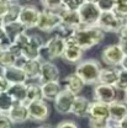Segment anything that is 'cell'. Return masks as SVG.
<instances>
[{"label":"cell","mask_w":127,"mask_h":128,"mask_svg":"<svg viewBox=\"0 0 127 128\" xmlns=\"http://www.w3.org/2000/svg\"><path fill=\"white\" fill-rule=\"evenodd\" d=\"M83 50L97 46L105 37V32L97 26H80L67 34Z\"/></svg>","instance_id":"1"},{"label":"cell","mask_w":127,"mask_h":128,"mask_svg":"<svg viewBox=\"0 0 127 128\" xmlns=\"http://www.w3.org/2000/svg\"><path fill=\"white\" fill-rule=\"evenodd\" d=\"M101 70V65L95 59H85L78 62L75 66V75L84 84H96Z\"/></svg>","instance_id":"2"},{"label":"cell","mask_w":127,"mask_h":128,"mask_svg":"<svg viewBox=\"0 0 127 128\" xmlns=\"http://www.w3.org/2000/svg\"><path fill=\"white\" fill-rule=\"evenodd\" d=\"M125 25V20L120 18L113 11H104L96 22V26L104 32H117Z\"/></svg>","instance_id":"3"},{"label":"cell","mask_w":127,"mask_h":128,"mask_svg":"<svg viewBox=\"0 0 127 128\" xmlns=\"http://www.w3.org/2000/svg\"><path fill=\"white\" fill-rule=\"evenodd\" d=\"M59 25H61V17L58 11H52L47 9H45L43 11H40L38 21L36 25L38 30L43 32H51L56 30L57 27H59Z\"/></svg>","instance_id":"4"},{"label":"cell","mask_w":127,"mask_h":128,"mask_svg":"<svg viewBox=\"0 0 127 128\" xmlns=\"http://www.w3.org/2000/svg\"><path fill=\"white\" fill-rule=\"evenodd\" d=\"M80 17V22L83 26H96V22L100 17L101 11L96 6L95 2L85 1L78 10Z\"/></svg>","instance_id":"5"},{"label":"cell","mask_w":127,"mask_h":128,"mask_svg":"<svg viewBox=\"0 0 127 128\" xmlns=\"http://www.w3.org/2000/svg\"><path fill=\"white\" fill-rule=\"evenodd\" d=\"M45 41L41 36L38 34H31L29 43L26 47L21 50V57H24L25 60L29 59H40L41 57V50L43 49Z\"/></svg>","instance_id":"6"},{"label":"cell","mask_w":127,"mask_h":128,"mask_svg":"<svg viewBox=\"0 0 127 128\" xmlns=\"http://www.w3.org/2000/svg\"><path fill=\"white\" fill-rule=\"evenodd\" d=\"M59 17H61V25L59 27L67 32H72L73 30L78 28L81 26V22H80V17L78 11H74V10H68V9H61L58 11Z\"/></svg>","instance_id":"7"},{"label":"cell","mask_w":127,"mask_h":128,"mask_svg":"<svg viewBox=\"0 0 127 128\" xmlns=\"http://www.w3.org/2000/svg\"><path fill=\"white\" fill-rule=\"evenodd\" d=\"M26 106L29 111V120L40 122V121H46L49 116V106L46 101H43V98L26 104Z\"/></svg>","instance_id":"8"},{"label":"cell","mask_w":127,"mask_h":128,"mask_svg":"<svg viewBox=\"0 0 127 128\" xmlns=\"http://www.w3.org/2000/svg\"><path fill=\"white\" fill-rule=\"evenodd\" d=\"M40 16V10L33 5H21L20 15H19V22H21L26 30L33 28L37 25Z\"/></svg>","instance_id":"9"},{"label":"cell","mask_w":127,"mask_h":128,"mask_svg":"<svg viewBox=\"0 0 127 128\" xmlns=\"http://www.w3.org/2000/svg\"><path fill=\"white\" fill-rule=\"evenodd\" d=\"M74 94H72L70 91L62 89L61 92L57 95V97L53 100L54 101V108L56 111L65 114V113H70V108H72V105H73V101L75 98Z\"/></svg>","instance_id":"10"},{"label":"cell","mask_w":127,"mask_h":128,"mask_svg":"<svg viewBox=\"0 0 127 128\" xmlns=\"http://www.w3.org/2000/svg\"><path fill=\"white\" fill-rule=\"evenodd\" d=\"M43 48L46 49L49 59L61 58L65 48V40L62 36H54L45 43Z\"/></svg>","instance_id":"11"},{"label":"cell","mask_w":127,"mask_h":128,"mask_svg":"<svg viewBox=\"0 0 127 128\" xmlns=\"http://www.w3.org/2000/svg\"><path fill=\"white\" fill-rule=\"evenodd\" d=\"M117 90L112 85H105V84H96L94 89V100L100 101L104 104H110L116 100Z\"/></svg>","instance_id":"12"},{"label":"cell","mask_w":127,"mask_h":128,"mask_svg":"<svg viewBox=\"0 0 127 128\" xmlns=\"http://www.w3.org/2000/svg\"><path fill=\"white\" fill-rule=\"evenodd\" d=\"M65 40V48H64V52L62 54V58L64 60L69 62V63H78L83 59V54H84V50L77 46L69 37H64Z\"/></svg>","instance_id":"13"},{"label":"cell","mask_w":127,"mask_h":128,"mask_svg":"<svg viewBox=\"0 0 127 128\" xmlns=\"http://www.w3.org/2000/svg\"><path fill=\"white\" fill-rule=\"evenodd\" d=\"M101 58L106 64H109L111 66H117L121 64L122 59H123V53L118 44H110L104 48Z\"/></svg>","instance_id":"14"},{"label":"cell","mask_w":127,"mask_h":128,"mask_svg":"<svg viewBox=\"0 0 127 128\" xmlns=\"http://www.w3.org/2000/svg\"><path fill=\"white\" fill-rule=\"evenodd\" d=\"M38 79L41 81V84L51 82V81H58L59 70H58L57 65L53 64L52 62H42L40 74H38Z\"/></svg>","instance_id":"15"},{"label":"cell","mask_w":127,"mask_h":128,"mask_svg":"<svg viewBox=\"0 0 127 128\" xmlns=\"http://www.w3.org/2000/svg\"><path fill=\"white\" fill-rule=\"evenodd\" d=\"M6 113L13 123H24L29 120L27 106L24 102H14Z\"/></svg>","instance_id":"16"},{"label":"cell","mask_w":127,"mask_h":128,"mask_svg":"<svg viewBox=\"0 0 127 128\" xmlns=\"http://www.w3.org/2000/svg\"><path fill=\"white\" fill-rule=\"evenodd\" d=\"M9 84H21V82H26L27 76L25 74V72L22 70V68L20 65H13L9 68H4L3 69V74H1Z\"/></svg>","instance_id":"17"},{"label":"cell","mask_w":127,"mask_h":128,"mask_svg":"<svg viewBox=\"0 0 127 128\" xmlns=\"http://www.w3.org/2000/svg\"><path fill=\"white\" fill-rule=\"evenodd\" d=\"M86 117L91 120H109V104H104L100 101H93L89 105Z\"/></svg>","instance_id":"18"},{"label":"cell","mask_w":127,"mask_h":128,"mask_svg":"<svg viewBox=\"0 0 127 128\" xmlns=\"http://www.w3.org/2000/svg\"><path fill=\"white\" fill-rule=\"evenodd\" d=\"M127 114V105L123 101L115 100L109 104V118L113 123H118Z\"/></svg>","instance_id":"19"},{"label":"cell","mask_w":127,"mask_h":128,"mask_svg":"<svg viewBox=\"0 0 127 128\" xmlns=\"http://www.w3.org/2000/svg\"><path fill=\"white\" fill-rule=\"evenodd\" d=\"M89 105H90V101L86 97L77 95L75 98H74V101H73V105H72V108H70V113H73L77 117H86Z\"/></svg>","instance_id":"20"},{"label":"cell","mask_w":127,"mask_h":128,"mask_svg":"<svg viewBox=\"0 0 127 128\" xmlns=\"http://www.w3.org/2000/svg\"><path fill=\"white\" fill-rule=\"evenodd\" d=\"M62 86L58 81H51V82H45L41 84V92H42V98L47 101H53L57 95L61 92Z\"/></svg>","instance_id":"21"},{"label":"cell","mask_w":127,"mask_h":128,"mask_svg":"<svg viewBox=\"0 0 127 128\" xmlns=\"http://www.w3.org/2000/svg\"><path fill=\"white\" fill-rule=\"evenodd\" d=\"M84 82L75 75V74H70L68 76H65L63 80V89L70 91L74 95H79L80 91L84 88Z\"/></svg>","instance_id":"22"},{"label":"cell","mask_w":127,"mask_h":128,"mask_svg":"<svg viewBox=\"0 0 127 128\" xmlns=\"http://www.w3.org/2000/svg\"><path fill=\"white\" fill-rule=\"evenodd\" d=\"M26 82L21 84H10L6 92L14 100V102H25L26 98Z\"/></svg>","instance_id":"23"},{"label":"cell","mask_w":127,"mask_h":128,"mask_svg":"<svg viewBox=\"0 0 127 128\" xmlns=\"http://www.w3.org/2000/svg\"><path fill=\"white\" fill-rule=\"evenodd\" d=\"M41 63L42 62L40 59H29V60H25L22 65H20V66L25 72L27 79H35V78H38Z\"/></svg>","instance_id":"24"},{"label":"cell","mask_w":127,"mask_h":128,"mask_svg":"<svg viewBox=\"0 0 127 128\" xmlns=\"http://www.w3.org/2000/svg\"><path fill=\"white\" fill-rule=\"evenodd\" d=\"M117 74H118V69L116 68H101L96 84H105V85L113 86L117 79Z\"/></svg>","instance_id":"25"},{"label":"cell","mask_w":127,"mask_h":128,"mask_svg":"<svg viewBox=\"0 0 127 128\" xmlns=\"http://www.w3.org/2000/svg\"><path fill=\"white\" fill-rule=\"evenodd\" d=\"M4 30H5V33H6L8 38L13 42V40L15 38L16 36H19L20 33L26 32V27H25L21 22L15 21V22L5 24V25H4Z\"/></svg>","instance_id":"26"},{"label":"cell","mask_w":127,"mask_h":128,"mask_svg":"<svg viewBox=\"0 0 127 128\" xmlns=\"http://www.w3.org/2000/svg\"><path fill=\"white\" fill-rule=\"evenodd\" d=\"M42 100V92H41V85L38 84H29L26 86V98L24 104H30L32 101Z\"/></svg>","instance_id":"27"},{"label":"cell","mask_w":127,"mask_h":128,"mask_svg":"<svg viewBox=\"0 0 127 128\" xmlns=\"http://www.w3.org/2000/svg\"><path fill=\"white\" fill-rule=\"evenodd\" d=\"M20 10H21V5L19 2L16 4H10V8L9 10L6 11V14L1 17L4 25L5 24H10V22H15V21H19V15H20Z\"/></svg>","instance_id":"28"},{"label":"cell","mask_w":127,"mask_h":128,"mask_svg":"<svg viewBox=\"0 0 127 128\" xmlns=\"http://www.w3.org/2000/svg\"><path fill=\"white\" fill-rule=\"evenodd\" d=\"M19 58H16L15 56L8 50L6 48L3 49V52L0 53V68L4 69V68H9V66H13L15 65Z\"/></svg>","instance_id":"29"},{"label":"cell","mask_w":127,"mask_h":128,"mask_svg":"<svg viewBox=\"0 0 127 128\" xmlns=\"http://www.w3.org/2000/svg\"><path fill=\"white\" fill-rule=\"evenodd\" d=\"M113 88L118 91H125L127 89V70L125 69H118L117 79L113 84Z\"/></svg>","instance_id":"30"},{"label":"cell","mask_w":127,"mask_h":128,"mask_svg":"<svg viewBox=\"0 0 127 128\" xmlns=\"http://www.w3.org/2000/svg\"><path fill=\"white\" fill-rule=\"evenodd\" d=\"M14 100L9 96V94L5 92H0V111L1 112H8L10 110V107L13 106Z\"/></svg>","instance_id":"31"},{"label":"cell","mask_w":127,"mask_h":128,"mask_svg":"<svg viewBox=\"0 0 127 128\" xmlns=\"http://www.w3.org/2000/svg\"><path fill=\"white\" fill-rule=\"evenodd\" d=\"M112 11L122 20H127V2H116Z\"/></svg>","instance_id":"32"},{"label":"cell","mask_w":127,"mask_h":128,"mask_svg":"<svg viewBox=\"0 0 127 128\" xmlns=\"http://www.w3.org/2000/svg\"><path fill=\"white\" fill-rule=\"evenodd\" d=\"M41 2L45 6V9H47V10L59 11L61 9H63V5H62L61 0H41Z\"/></svg>","instance_id":"33"},{"label":"cell","mask_w":127,"mask_h":128,"mask_svg":"<svg viewBox=\"0 0 127 128\" xmlns=\"http://www.w3.org/2000/svg\"><path fill=\"white\" fill-rule=\"evenodd\" d=\"M29 40H30V34H27L26 32L24 33H20L19 36H16L15 38L13 40V43H15L19 48H21V50L26 47V44L29 43Z\"/></svg>","instance_id":"34"},{"label":"cell","mask_w":127,"mask_h":128,"mask_svg":"<svg viewBox=\"0 0 127 128\" xmlns=\"http://www.w3.org/2000/svg\"><path fill=\"white\" fill-rule=\"evenodd\" d=\"M95 4L101 12H104V11H112V9L115 6V0H97Z\"/></svg>","instance_id":"35"},{"label":"cell","mask_w":127,"mask_h":128,"mask_svg":"<svg viewBox=\"0 0 127 128\" xmlns=\"http://www.w3.org/2000/svg\"><path fill=\"white\" fill-rule=\"evenodd\" d=\"M10 43H11V41L8 38V36L5 33V30H4V22L0 18V46L5 49Z\"/></svg>","instance_id":"36"},{"label":"cell","mask_w":127,"mask_h":128,"mask_svg":"<svg viewBox=\"0 0 127 128\" xmlns=\"http://www.w3.org/2000/svg\"><path fill=\"white\" fill-rule=\"evenodd\" d=\"M85 2V0H68L65 2L63 8L64 9H68V10H74V11H78L79 8Z\"/></svg>","instance_id":"37"},{"label":"cell","mask_w":127,"mask_h":128,"mask_svg":"<svg viewBox=\"0 0 127 128\" xmlns=\"http://www.w3.org/2000/svg\"><path fill=\"white\" fill-rule=\"evenodd\" d=\"M110 123L109 120H91L89 118V127L90 128H105Z\"/></svg>","instance_id":"38"},{"label":"cell","mask_w":127,"mask_h":128,"mask_svg":"<svg viewBox=\"0 0 127 128\" xmlns=\"http://www.w3.org/2000/svg\"><path fill=\"white\" fill-rule=\"evenodd\" d=\"M11 126L13 122L10 121L8 113L0 111V128H11Z\"/></svg>","instance_id":"39"},{"label":"cell","mask_w":127,"mask_h":128,"mask_svg":"<svg viewBox=\"0 0 127 128\" xmlns=\"http://www.w3.org/2000/svg\"><path fill=\"white\" fill-rule=\"evenodd\" d=\"M54 128H79V126H78V123H75V122H73V121L67 120V121H62V122H59V123H58Z\"/></svg>","instance_id":"40"},{"label":"cell","mask_w":127,"mask_h":128,"mask_svg":"<svg viewBox=\"0 0 127 128\" xmlns=\"http://www.w3.org/2000/svg\"><path fill=\"white\" fill-rule=\"evenodd\" d=\"M10 4L11 2H9L8 0H0V18L6 14V11L10 8Z\"/></svg>","instance_id":"41"},{"label":"cell","mask_w":127,"mask_h":128,"mask_svg":"<svg viewBox=\"0 0 127 128\" xmlns=\"http://www.w3.org/2000/svg\"><path fill=\"white\" fill-rule=\"evenodd\" d=\"M9 85H10V84L6 81V79L0 74V92H5V91L8 90Z\"/></svg>","instance_id":"42"},{"label":"cell","mask_w":127,"mask_h":128,"mask_svg":"<svg viewBox=\"0 0 127 128\" xmlns=\"http://www.w3.org/2000/svg\"><path fill=\"white\" fill-rule=\"evenodd\" d=\"M117 34H118V40H127V25L126 24L117 31Z\"/></svg>","instance_id":"43"},{"label":"cell","mask_w":127,"mask_h":128,"mask_svg":"<svg viewBox=\"0 0 127 128\" xmlns=\"http://www.w3.org/2000/svg\"><path fill=\"white\" fill-rule=\"evenodd\" d=\"M118 46H120V48H121L123 56H127V40H120Z\"/></svg>","instance_id":"44"},{"label":"cell","mask_w":127,"mask_h":128,"mask_svg":"<svg viewBox=\"0 0 127 128\" xmlns=\"http://www.w3.org/2000/svg\"><path fill=\"white\" fill-rule=\"evenodd\" d=\"M117 124H118V127L120 128H127V114L121 120V121H120V122H118V123H117Z\"/></svg>","instance_id":"45"},{"label":"cell","mask_w":127,"mask_h":128,"mask_svg":"<svg viewBox=\"0 0 127 128\" xmlns=\"http://www.w3.org/2000/svg\"><path fill=\"white\" fill-rule=\"evenodd\" d=\"M121 68L122 69H125V70H127V56H123V59H122V62H121Z\"/></svg>","instance_id":"46"},{"label":"cell","mask_w":127,"mask_h":128,"mask_svg":"<svg viewBox=\"0 0 127 128\" xmlns=\"http://www.w3.org/2000/svg\"><path fill=\"white\" fill-rule=\"evenodd\" d=\"M37 128H54V126H52V124H48V123H46V124H41V126H38Z\"/></svg>","instance_id":"47"},{"label":"cell","mask_w":127,"mask_h":128,"mask_svg":"<svg viewBox=\"0 0 127 128\" xmlns=\"http://www.w3.org/2000/svg\"><path fill=\"white\" fill-rule=\"evenodd\" d=\"M105 128H120V127H118V124H117V123H116V124H110V123H109Z\"/></svg>","instance_id":"48"},{"label":"cell","mask_w":127,"mask_h":128,"mask_svg":"<svg viewBox=\"0 0 127 128\" xmlns=\"http://www.w3.org/2000/svg\"><path fill=\"white\" fill-rule=\"evenodd\" d=\"M123 92H125V101H123V102H125V104L127 105V89L125 90V91H123Z\"/></svg>","instance_id":"49"},{"label":"cell","mask_w":127,"mask_h":128,"mask_svg":"<svg viewBox=\"0 0 127 128\" xmlns=\"http://www.w3.org/2000/svg\"><path fill=\"white\" fill-rule=\"evenodd\" d=\"M9 2H13V4H16V2H19L20 0H8Z\"/></svg>","instance_id":"50"},{"label":"cell","mask_w":127,"mask_h":128,"mask_svg":"<svg viewBox=\"0 0 127 128\" xmlns=\"http://www.w3.org/2000/svg\"><path fill=\"white\" fill-rule=\"evenodd\" d=\"M85 1H88V2H96L97 0H85Z\"/></svg>","instance_id":"51"},{"label":"cell","mask_w":127,"mask_h":128,"mask_svg":"<svg viewBox=\"0 0 127 128\" xmlns=\"http://www.w3.org/2000/svg\"><path fill=\"white\" fill-rule=\"evenodd\" d=\"M61 1H62V5H65V2H67V1H68V0H61Z\"/></svg>","instance_id":"52"},{"label":"cell","mask_w":127,"mask_h":128,"mask_svg":"<svg viewBox=\"0 0 127 128\" xmlns=\"http://www.w3.org/2000/svg\"><path fill=\"white\" fill-rule=\"evenodd\" d=\"M117 2H127V0H118Z\"/></svg>","instance_id":"53"},{"label":"cell","mask_w":127,"mask_h":128,"mask_svg":"<svg viewBox=\"0 0 127 128\" xmlns=\"http://www.w3.org/2000/svg\"><path fill=\"white\" fill-rule=\"evenodd\" d=\"M3 49H4V48H3V47H1V46H0V53L3 52Z\"/></svg>","instance_id":"54"},{"label":"cell","mask_w":127,"mask_h":128,"mask_svg":"<svg viewBox=\"0 0 127 128\" xmlns=\"http://www.w3.org/2000/svg\"><path fill=\"white\" fill-rule=\"evenodd\" d=\"M125 24H126V25H127V20H126V21H125Z\"/></svg>","instance_id":"55"}]
</instances>
